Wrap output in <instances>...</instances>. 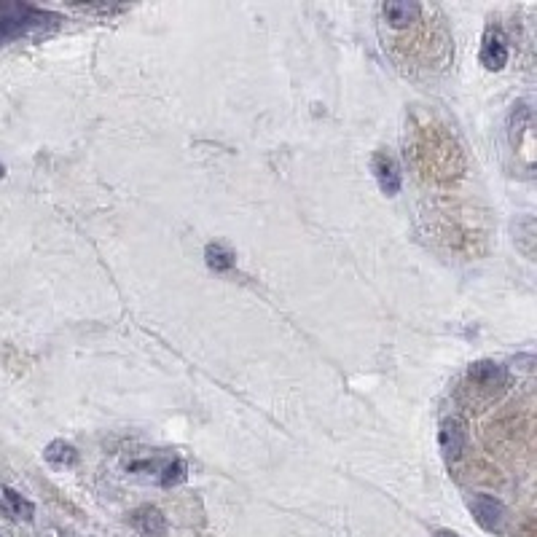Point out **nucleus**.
Listing matches in <instances>:
<instances>
[{"label":"nucleus","mask_w":537,"mask_h":537,"mask_svg":"<svg viewBox=\"0 0 537 537\" xmlns=\"http://www.w3.org/2000/svg\"><path fill=\"white\" fill-rule=\"evenodd\" d=\"M433 537H460V535H457V532H449V529H438Z\"/></svg>","instance_id":"4468645a"},{"label":"nucleus","mask_w":537,"mask_h":537,"mask_svg":"<svg viewBox=\"0 0 537 537\" xmlns=\"http://www.w3.org/2000/svg\"><path fill=\"white\" fill-rule=\"evenodd\" d=\"M207 266L213 269V272H231L234 264H237V256L231 253L229 245H223V242H210L205 250Z\"/></svg>","instance_id":"9b49d317"},{"label":"nucleus","mask_w":537,"mask_h":537,"mask_svg":"<svg viewBox=\"0 0 537 537\" xmlns=\"http://www.w3.org/2000/svg\"><path fill=\"white\" fill-rule=\"evenodd\" d=\"M382 22L395 33H406L414 25L422 22V3L417 0H387L382 3Z\"/></svg>","instance_id":"39448f33"},{"label":"nucleus","mask_w":537,"mask_h":537,"mask_svg":"<svg viewBox=\"0 0 537 537\" xmlns=\"http://www.w3.org/2000/svg\"><path fill=\"white\" fill-rule=\"evenodd\" d=\"M511 387V371L503 363L495 360H476L465 374V384H462V393L468 398L470 406L476 409H486L492 406L508 393Z\"/></svg>","instance_id":"f03ea898"},{"label":"nucleus","mask_w":537,"mask_h":537,"mask_svg":"<svg viewBox=\"0 0 537 537\" xmlns=\"http://www.w3.org/2000/svg\"><path fill=\"white\" fill-rule=\"evenodd\" d=\"M470 444V427L468 422L457 414L446 417L441 422V430H438V446H441V454H444L446 462L462 460V454L468 452Z\"/></svg>","instance_id":"7ed1b4c3"},{"label":"nucleus","mask_w":537,"mask_h":537,"mask_svg":"<svg viewBox=\"0 0 537 537\" xmlns=\"http://www.w3.org/2000/svg\"><path fill=\"white\" fill-rule=\"evenodd\" d=\"M535 121H532V108L519 105L511 116V145L516 154L527 156V170H532V148H535Z\"/></svg>","instance_id":"423d86ee"},{"label":"nucleus","mask_w":537,"mask_h":537,"mask_svg":"<svg viewBox=\"0 0 537 537\" xmlns=\"http://www.w3.org/2000/svg\"><path fill=\"white\" fill-rule=\"evenodd\" d=\"M46 462H52L54 468H70V465H76L78 452L65 441H52V444L46 446V452H43Z\"/></svg>","instance_id":"f8f14e48"},{"label":"nucleus","mask_w":537,"mask_h":537,"mask_svg":"<svg viewBox=\"0 0 537 537\" xmlns=\"http://www.w3.org/2000/svg\"><path fill=\"white\" fill-rule=\"evenodd\" d=\"M481 65L486 70H492V73H500V70L508 65L511 60V49H508V41H505V35L500 27L489 25L484 33V41H481Z\"/></svg>","instance_id":"0eeeda50"},{"label":"nucleus","mask_w":537,"mask_h":537,"mask_svg":"<svg viewBox=\"0 0 537 537\" xmlns=\"http://www.w3.org/2000/svg\"><path fill=\"white\" fill-rule=\"evenodd\" d=\"M409 156L419 178L435 186H449L462 178L465 172V154L454 135L433 119L425 124H414L411 135L406 137Z\"/></svg>","instance_id":"f257e3e1"},{"label":"nucleus","mask_w":537,"mask_h":537,"mask_svg":"<svg viewBox=\"0 0 537 537\" xmlns=\"http://www.w3.org/2000/svg\"><path fill=\"white\" fill-rule=\"evenodd\" d=\"M3 497H6V503H9L11 513H14L17 519H33L35 508L30 500H25V497L14 492V489H3Z\"/></svg>","instance_id":"ddd939ff"},{"label":"nucleus","mask_w":537,"mask_h":537,"mask_svg":"<svg viewBox=\"0 0 537 537\" xmlns=\"http://www.w3.org/2000/svg\"><path fill=\"white\" fill-rule=\"evenodd\" d=\"M132 524H135L145 537H164L167 535V521H164L162 511L159 508H151V505H143L132 513Z\"/></svg>","instance_id":"9d476101"},{"label":"nucleus","mask_w":537,"mask_h":537,"mask_svg":"<svg viewBox=\"0 0 537 537\" xmlns=\"http://www.w3.org/2000/svg\"><path fill=\"white\" fill-rule=\"evenodd\" d=\"M468 508L473 513V519L478 521V527L486 529V532H495V535H503L505 524H508V508H505L497 497L492 495H473L468 500Z\"/></svg>","instance_id":"20e7f679"},{"label":"nucleus","mask_w":537,"mask_h":537,"mask_svg":"<svg viewBox=\"0 0 537 537\" xmlns=\"http://www.w3.org/2000/svg\"><path fill=\"white\" fill-rule=\"evenodd\" d=\"M371 170H374V178L382 188V194L387 197H395V194H401L403 186V172L401 164L395 159L393 154H387V151H376L374 159H371Z\"/></svg>","instance_id":"6e6552de"},{"label":"nucleus","mask_w":537,"mask_h":537,"mask_svg":"<svg viewBox=\"0 0 537 537\" xmlns=\"http://www.w3.org/2000/svg\"><path fill=\"white\" fill-rule=\"evenodd\" d=\"M132 473H151L162 486H175L186 481V462L183 460H143L129 465Z\"/></svg>","instance_id":"1a4fd4ad"},{"label":"nucleus","mask_w":537,"mask_h":537,"mask_svg":"<svg viewBox=\"0 0 537 537\" xmlns=\"http://www.w3.org/2000/svg\"><path fill=\"white\" fill-rule=\"evenodd\" d=\"M6 178V167H3V164H0V180Z\"/></svg>","instance_id":"2eb2a0df"}]
</instances>
